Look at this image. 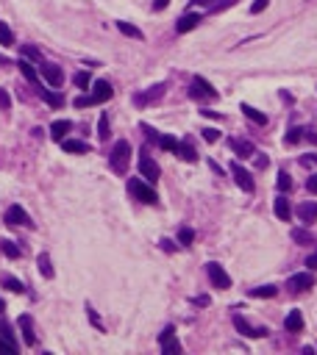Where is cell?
<instances>
[{
  "mask_svg": "<svg viewBox=\"0 0 317 355\" xmlns=\"http://www.w3.org/2000/svg\"><path fill=\"white\" fill-rule=\"evenodd\" d=\"M42 78L48 81L50 86H61L64 84V73H61V67H56V64H42Z\"/></svg>",
  "mask_w": 317,
  "mask_h": 355,
  "instance_id": "12",
  "label": "cell"
},
{
  "mask_svg": "<svg viewBox=\"0 0 317 355\" xmlns=\"http://www.w3.org/2000/svg\"><path fill=\"white\" fill-rule=\"evenodd\" d=\"M0 250H3V256L6 258H20V247H17L14 244V241H9V239H3V241H0Z\"/></svg>",
  "mask_w": 317,
  "mask_h": 355,
  "instance_id": "27",
  "label": "cell"
},
{
  "mask_svg": "<svg viewBox=\"0 0 317 355\" xmlns=\"http://www.w3.org/2000/svg\"><path fill=\"white\" fill-rule=\"evenodd\" d=\"M0 352H9V355H14V352H17V344H14V341H9V339L3 336V339H0Z\"/></svg>",
  "mask_w": 317,
  "mask_h": 355,
  "instance_id": "40",
  "label": "cell"
},
{
  "mask_svg": "<svg viewBox=\"0 0 317 355\" xmlns=\"http://www.w3.org/2000/svg\"><path fill=\"white\" fill-rule=\"evenodd\" d=\"M303 133H306V139L312 141V145H317V133L314 131H303Z\"/></svg>",
  "mask_w": 317,
  "mask_h": 355,
  "instance_id": "50",
  "label": "cell"
},
{
  "mask_svg": "<svg viewBox=\"0 0 317 355\" xmlns=\"http://www.w3.org/2000/svg\"><path fill=\"white\" fill-rule=\"evenodd\" d=\"M109 164H111V169H114L117 175L128 172V164H131V145H128L125 139H120L114 145V150H111V156H109Z\"/></svg>",
  "mask_w": 317,
  "mask_h": 355,
  "instance_id": "1",
  "label": "cell"
},
{
  "mask_svg": "<svg viewBox=\"0 0 317 355\" xmlns=\"http://www.w3.org/2000/svg\"><path fill=\"white\" fill-rule=\"evenodd\" d=\"M292 241L295 244H314V236L303 228H292Z\"/></svg>",
  "mask_w": 317,
  "mask_h": 355,
  "instance_id": "25",
  "label": "cell"
},
{
  "mask_svg": "<svg viewBox=\"0 0 317 355\" xmlns=\"http://www.w3.org/2000/svg\"><path fill=\"white\" fill-rule=\"evenodd\" d=\"M3 308H6V305H3V300H0V313H3Z\"/></svg>",
  "mask_w": 317,
  "mask_h": 355,
  "instance_id": "52",
  "label": "cell"
},
{
  "mask_svg": "<svg viewBox=\"0 0 317 355\" xmlns=\"http://www.w3.org/2000/svg\"><path fill=\"white\" fill-rule=\"evenodd\" d=\"M278 289L275 286H259V289H250V297H275Z\"/></svg>",
  "mask_w": 317,
  "mask_h": 355,
  "instance_id": "32",
  "label": "cell"
},
{
  "mask_svg": "<svg viewBox=\"0 0 317 355\" xmlns=\"http://www.w3.org/2000/svg\"><path fill=\"white\" fill-rule=\"evenodd\" d=\"M0 45H3V47L14 45V33H11V28L6 25V22H0Z\"/></svg>",
  "mask_w": 317,
  "mask_h": 355,
  "instance_id": "29",
  "label": "cell"
},
{
  "mask_svg": "<svg viewBox=\"0 0 317 355\" xmlns=\"http://www.w3.org/2000/svg\"><path fill=\"white\" fill-rule=\"evenodd\" d=\"M273 211H275V217H278L281 222H290V217H292V205H290V200L287 197H278L273 203Z\"/></svg>",
  "mask_w": 317,
  "mask_h": 355,
  "instance_id": "19",
  "label": "cell"
},
{
  "mask_svg": "<svg viewBox=\"0 0 317 355\" xmlns=\"http://www.w3.org/2000/svg\"><path fill=\"white\" fill-rule=\"evenodd\" d=\"M164 84H156V86H150L148 92H142V94H137V97H134V103L137 105H148V103H153V100H162L164 97Z\"/></svg>",
  "mask_w": 317,
  "mask_h": 355,
  "instance_id": "11",
  "label": "cell"
},
{
  "mask_svg": "<svg viewBox=\"0 0 317 355\" xmlns=\"http://www.w3.org/2000/svg\"><path fill=\"white\" fill-rule=\"evenodd\" d=\"M117 28H120V33H125V37H131V39H145L142 31H139L137 25H131V22H117Z\"/></svg>",
  "mask_w": 317,
  "mask_h": 355,
  "instance_id": "28",
  "label": "cell"
},
{
  "mask_svg": "<svg viewBox=\"0 0 317 355\" xmlns=\"http://www.w3.org/2000/svg\"><path fill=\"white\" fill-rule=\"evenodd\" d=\"M6 222H9V225H25V228H34L31 217H28L25 208H20V205H9V208H6Z\"/></svg>",
  "mask_w": 317,
  "mask_h": 355,
  "instance_id": "10",
  "label": "cell"
},
{
  "mask_svg": "<svg viewBox=\"0 0 317 355\" xmlns=\"http://www.w3.org/2000/svg\"><path fill=\"white\" fill-rule=\"evenodd\" d=\"M284 328H287V333H301L303 330V313L301 311H290L287 319H284Z\"/></svg>",
  "mask_w": 317,
  "mask_h": 355,
  "instance_id": "15",
  "label": "cell"
},
{
  "mask_svg": "<svg viewBox=\"0 0 317 355\" xmlns=\"http://www.w3.org/2000/svg\"><path fill=\"white\" fill-rule=\"evenodd\" d=\"M306 189H309L312 194H317V175H309V178H306Z\"/></svg>",
  "mask_w": 317,
  "mask_h": 355,
  "instance_id": "45",
  "label": "cell"
},
{
  "mask_svg": "<svg viewBox=\"0 0 317 355\" xmlns=\"http://www.w3.org/2000/svg\"><path fill=\"white\" fill-rule=\"evenodd\" d=\"M37 264H39V272H42L45 277H53V266H50V258H48V253H42Z\"/></svg>",
  "mask_w": 317,
  "mask_h": 355,
  "instance_id": "31",
  "label": "cell"
},
{
  "mask_svg": "<svg viewBox=\"0 0 317 355\" xmlns=\"http://www.w3.org/2000/svg\"><path fill=\"white\" fill-rule=\"evenodd\" d=\"M9 109H11V97L6 89H0V111H9Z\"/></svg>",
  "mask_w": 317,
  "mask_h": 355,
  "instance_id": "42",
  "label": "cell"
},
{
  "mask_svg": "<svg viewBox=\"0 0 317 355\" xmlns=\"http://www.w3.org/2000/svg\"><path fill=\"white\" fill-rule=\"evenodd\" d=\"M39 97H42L48 105H53V109H61V105H64V97H61V94H56V92H50V89L39 86Z\"/></svg>",
  "mask_w": 317,
  "mask_h": 355,
  "instance_id": "23",
  "label": "cell"
},
{
  "mask_svg": "<svg viewBox=\"0 0 317 355\" xmlns=\"http://www.w3.org/2000/svg\"><path fill=\"white\" fill-rule=\"evenodd\" d=\"M278 189H281V192H290V189H292V178L287 175L284 169L278 172Z\"/></svg>",
  "mask_w": 317,
  "mask_h": 355,
  "instance_id": "36",
  "label": "cell"
},
{
  "mask_svg": "<svg viewBox=\"0 0 317 355\" xmlns=\"http://www.w3.org/2000/svg\"><path fill=\"white\" fill-rule=\"evenodd\" d=\"M314 286V275L312 272H298V275H292L290 280H287V289H290L292 294H301L306 292V289Z\"/></svg>",
  "mask_w": 317,
  "mask_h": 355,
  "instance_id": "5",
  "label": "cell"
},
{
  "mask_svg": "<svg viewBox=\"0 0 317 355\" xmlns=\"http://www.w3.org/2000/svg\"><path fill=\"white\" fill-rule=\"evenodd\" d=\"M128 192H131L134 197L139 200V203H145V205H156V203H158L153 186H148V183L137 181V178H131V181H128Z\"/></svg>",
  "mask_w": 317,
  "mask_h": 355,
  "instance_id": "2",
  "label": "cell"
},
{
  "mask_svg": "<svg viewBox=\"0 0 317 355\" xmlns=\"http://www.w3.org/2000/svg\"><path fill=\"white\" fill-rule=\"evenodd\" d=\"M267 6H270V0H253V3H250V14H262Z\"/></svg>",
  "mask_w": 317,
  "mask_h": 355,
  "instance_id": "41",
  "label": "cell"
},
{
  "mask_svg": "<svg viewBox=\"0 0 317 355\" xmlns=\"http://www.w3.org/2000/svg\"><path fill=\"white\" fill-rule=\"evenodd\" d=\"M309 161H312V164H317V156H306V158H303V164H309Z\"/></svg>",
  "mask_w": 317,
  "mask_h": 355,
  "instance_id": "51",
  "label": "cell"
},
{
  "mask_svg": "<svg viewBox=\"0 0 317 355\" xmlns=\"http://www.w3.org/2000/svg\"><path fill=\"white\" fill-rule=\"evenodd\" d=\"M153 9H156V11L167 9V0H153Z\"/></svg>",
  "mask_w": 317,
  "mask_h": 355,
  "instance_id": "48",
  "label": "cell"
},
{
  "mask_svg": "<svg viewBox=\"0 0 317 355\" xmlns=\"http://www.w3.org/2000/svg\"><path fill=\"white\" fill-rule=\"evenodd\" d=\"M231 175H234V181H237V186L242 189V192H253V178H250L248 169H242V164L234 161L231 164Z\"/></svg>",
  "mask_w": 317,
  "mask_h": 355,
  "instance_id": "9",
  "label": "cell"
},
{
  "mask_svg": "<svg viewBox=\"0 0 317 355\" xmlns=\"http://www.w3.org/2000/svg\"><path fill=\"white\" fill-rule=\"evenodd\" d=\"M139 172H142V178H148L150 183H156L158 175H162V169H158V164L148 156V153H142V156H139Z\"/></svg>",
  "mask_w": 317,
  "mask_h": 355,
  "instance_id": "8",
  "label": "cell"
},
{
  "mask_svg": "<svg viewBox=\"0 0 317 355\" xmlns=\"http://www.w3.org/2000/svg\"><path fill=\"white\" fill-rule=\"evenodd\" d=\"M301 139H303V131H301V128H292V131L287 133V145H298Z\"/></svg>",
  "mask_w": 317,
  "mask_h": 355,
  "instance_id": "39",
  "label": "cell"
},
{
  "mask_svg": "<svg viewBox=\"0 0 317 355\" xmlns=\"http://www.w3.org/2000/svg\"><path fill=\"white\" fill-rule=\"evenodd\" d=\"M20 73L25 75V81H31V84H34V86L39 89V78H37V69H34L31 64L25 61V58H22V61H20Z\"/></svg>",
  "mask_w": 317,
  "mask_h": 355,
  "instance_id": "26",
  "label": "cell"
},
{
  "mask_svg": "<svg viewBox=\"0 0 317 355\" xmlns=\"http://www.w3.org/2000/svg\"><path fill=\"white\" fill-rule=\"evenodd\" d=\"M158 344H162V352L164 355H178L181 352V344L175 339V328H164L158 333Z\"/></svg>",
  "mask_w": 317,
  "mask_h": 355,
  "instance_id": "6",
  "label": "cell"
},
{
  "mask_svg": "<svg viewBox=\"0 0 317 355\" xmlns=\"http://www.w3.org/2000/svg\"><path fill=\"white\" fill-rule=\"evenodd\" d=\"M86 105H98L92 94H81V97H75V109H86Z\"/></svg>",
  "mask_w": 317,
  "mask_h": 355,
  "instance_id": "37",
  "label": "cell"
},
{
  "mask_svg": "<svg viewBox=\"0 0 317 355\" xmlns=\"http://www.w3.org/2000/svg\"><path fill=\"white\" fill-rule=\"evenodd\" d=\"M239 111H242V114L248 117L250 122H256V125H267V114H264V111H259V109H253V105L242 103V105H239Z\"/></svg>",
  "mask_w": 317,
  "mask_h": 355,
  "instance_id": "17",
  "label": "cell"
},
{
  "mask_svg": "<svg viewBox=\"0 0 317 355\" xmlns=\"http://www.w3.org/2000/svg\"><path fill=\"white\" fill-rule=\"evenodd\" d=\"M70 131H73V122H70V120H56V122L50 125V136H53L56 141H61Z\"/></svg>",
  "mask_w": 317,
  "mask_h": 355,
  "instance_id": "20",
  "label": "cell"
},
{
  "mask_svg": "<svg viewBox=\"0 0 317 355\" xmlns=\"http://www.w3.org/2000/svg\"><path fill=\"white\" fill-rule=\"evenodd\" d=\"M234 328H237L242 336H248V339H262V336H267V328H253V325H250L245 316H239V313L234 316Z\"/></svg>",
  "mask_w": 317,
  "mask_h": 355,
  "instance_id": "7",
  "label": "cell"
},
{
  "mask_svg": "<svg viewBox=\"0 0 317 355\" xmlns=\"http://www.w3.org/2000/svg\"><path fill=\"white\" fill-rule=\"evenodd\" d=\"M162 247H164L167 253H173V250H175V247H173V241H170V239H162Z\"/></svg>",
  "mask_w": 317,
  "mask_h": 355,
  "instance_id": "49",
  "label": "cell"
},
{
  "mask_svg": "<svg viewBox=\"0 0 317 355\" xmlns=\"http://www.w3.org/2000/svg\"><path fill=\"white\" fill-rule=\"evenodd\" d=\"M206 275H209V280H211V286H214V289H231V277H228V272L223 269L220 264L209 261L206 264Z\"/></svg>",
  "mask_w": 317,
  "mask_h": 355,
  "instance_id": "3",
  "label": "cell"
},
{
  "mask_svg": "<svg viewBox=\"0 0 317 355\" xmlns=\"http://www.w3.org/2000/svg\"><path fill=\"white\" fill-rule=\"evenodd\" d=\"M189 94H192L195 100H217V89L211 86L206 78H195V81H192Z\"/></svg>",
  "mask_w": 317,
  "mask_h": 355,
  "instance_id": "4",
  "label": "cell"
},
{
  "mask_svg": "<svg viewBox=\"0 0 317 355\" xmlns=\"http://www.w3.org/2000/svg\"><path fill=\"white\" fill-rule=\"evenodd\" d=\"M173 153H175L178 158H184V161H189V164H195V161H198V153L192 150V145H189V141H178Z\"/></svg>",
  "mask_w": 317,
  "mask_h": 355,
  "instance_id": "21",
  "label": "cell"
},
{
  "mask_svg": "<svg viewBox=\"0 0 317 355\" xmlns=\"http://www.w3.org/2000/svg\"><path fill=\"white\" fill-rule=\"evenodd\" d=\"M61 147L67 153H89V145H86V141H78V139H67V136H64L61 139Z\"/></svg>",
  "mask_w": 317,
  "mask_h": 355,
  "instance_id": "24",
  "label": "cell"
},
{
  "mask_svg": "<svg viewBox=\"0 0 317 355\" xmlns=\"http://www.w3.org/2000/svg\"><path fill=\"white\" fill-rule=\"evenodd\" d=\"M73 81H75V86H81V89H86V86H89V75H86V73H78Z\"/></svg>",
  "mask_w": 317,
  "mask_h": 355,
  "instance_id": "43",
  "label": "cell"
},
{
  "mask_svg": "<svg viewBox=\"0 0 317 355\" xmlns=\"http://www.w3.org/2000/svg\"><path fill=\"white\" fill-rule=\"evenodd\" d=\"M98 136H101L103 141L109 139V117L106 114H101V122H98Z\"/></svg>",
  "mask_w": 317,
  "mask_h": 355,
  "instance_id": "35",
  "label": "cell"
},
{
  "mask_svg": "<svg viewBox=\"0 0 317 355\" xmlns=\"http://www.w3.org/2000/svg\"><path fill=\"white\" fill-rule=\"evenodd\" d=\"M228 145H231V150L237 153V156H242V158H250L256 153L253 145H250V141H245V139H231Z\"/></svg>",
  "mask_w": 317,
  "mask_h": 355,
  "instance_id": "22",
  "label": "cell"
},
{
  "mask_svg": "<svg viewBox=\"0 0 317 355\" xmlns=\"http://www.w3.org/2000/svg\"><path fill=\"white\" fill-rule=\"evenodd\" d=\"M295 214H298V220L306 222V225H309V222H314V220H317V203H301Z\"/></svg>",
  "mask_w": 317,
  "mask_h": 355,
  "instance_id": "18",
  "label": "cell"
},
{
  "mask_svg": "<svg viewBox=\"0 0 317 355\" xmlns=\"http://www.w3.org/2000/svg\"><path fill=\"white\" fill-rule=\"evenodd\" d=\"M142 131H145V133H148V139H150V141H158V133L153 131V128H148V125H142Z\"/></svg>",
  "mask_w": 317,
  "mask_h": 355,
  "instance_id": "46",
  "label": "cell"
},
{
  "mask_svg": "<svg viewBox=\"0 0 317 355\" xmlns=\"http://www.w3.org/2000/svg\"><path fill=\"white\" fill-rule=\"evenodd\" d=\"M20 330H22L25 344H37V336H34V319L28 316V313H22V316H20Z\"/></svg>",
  "mask_w": 317,
  "mask_h": 355,
  "instance_id": "16",
  "label": "cell"
},
{
  "mask_svg": "<svg viewBox=\"0 0 317 355\" xmlns=\"http://www.w3.org/2000/svg\"><path fill=\"white\" fill-rule=\"evenodd\" d=\"M22 56H28V58H39V50H37V47H31V45H22Z\"/></svg>",
  "mask_w": 317,
  "mask_h": 355,
  "instance_id": "44",
  "label": "cell"
},
{
  "mask_svg": "<svg viewBox=\"0 0 317 355\" xmlns=\"http://www.w3.org/2000/svg\"><path fill=\"white\" fill-rule=\"evenodd\" d=\"M158 147H162V150H175V145H178V141L173 139V136H162L158 133V141H156Z\"/></svg>",
  "mask_w": 317,
  "mask_h": 355,
  "instance_id": "34",
  "label": "cell"
},
{
  "mask_svg": "<svg viewBox=\"0 0 317 355\" xmlns=\"http://www.w3.org/2000/svg\"><path fill=\"white\" fill-rule=\"evenodd\" d=\"M201 133H203V139H206L209 145H214V141L220 139V131H217V128H203Z\"/></svg>",
  "mask_w": 317,
  "mask_h": 355,
  "instance_id": "38",
  "label": "cell"
},
{
  "mask_svg": "<svg viewBox=\"0 0 317 355\" xmlns=\"http://www.w3.org/2000/svg\"><path fill=\"white\" fill-rule=\"evenodd\" d=\"M201 22H203L201 14H184L178 22H175V31H178V33H189V31H195Z\"/></svg>",
  "mask_w": 317,
  "mask_h": 355,
  "instance_id": "13",
  "label": "cell"
},
{
  "mask_svg": "<svg viewBox=\"0 0 317 355\" xmlns=\"http://www.w3.org/2000/svg\"><path fill=\"white\" fill-rule=\"evenodd\" d=\"M192 239H195L192 228H181V230H178V241H181L184 247H189V244H192Z\"/></svg>",
  "mask_w": 317,
  "mask_h": 355,
  "instance_id": "33",
  "label": "cell"
},
{
  "mask_svg": "<svg viewBox=\"0 0 317 355\" xmlns=\"http://www.w3.org/2000/svg\"><path fill=\"white\" fill-rule=\"evenodd\" d=\"M111 94H114V89H111L109 81H95V86H92V97H95V103H106Z\"/></svg>",
  "mask_w": 317,
  "mask_h": 355,
  "instance_id": "14",
  "label": "cell"
},
{
  "mask_svg": "<svg viewBox=\"0 0 317 355\" xmlns=\"http://www.w3.org/2000/svg\"><path fill=\"white\" fill-rule=\"evenodd\" d=\"M306 266H309V269H317V250H314L312 256L306 258Z\"/></svg>",
  "mask_w": 317,
  "mask_h": 355,
  "instance_id": "47",
  "label": "cell"
},
{
  "mask_svg": "<svg viewBox=\"0 0 317 355\" xmlns=\"http://www.w3.org/2000/svg\"><path fill=\"white\" fill-rule=\"evenodd\" d=\"M3 286L9 289V292H14V294H22V292H25V286H22V283L17 280V277H9V275L3 277Z\"/></svg>",
  "mask_w": 317,
  "mask_h": 355,
  "instance_id": "30",
  "label": "cell"
}]
</instances>
